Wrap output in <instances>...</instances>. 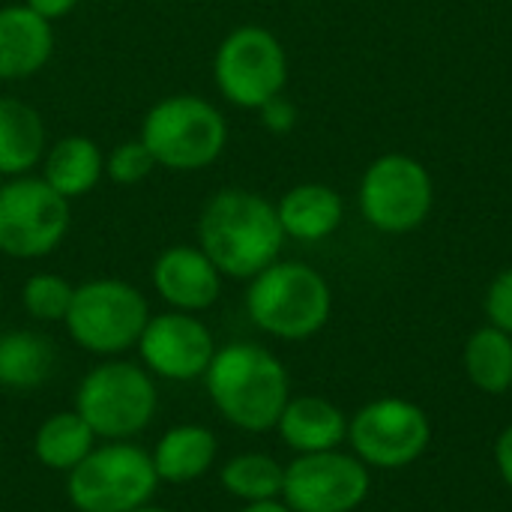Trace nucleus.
<instances>
[{
	"instance_id": "obj_8",
	"label": "nucleus",
	"mask_w": 512,
	"mask_h": 512,
	"mask_svg": "<svg viewBox=\"0 0 512 512\" xmlns=\"http://www.w3.org/2000/svg\"><path fill=\"white\" fill-rule=\"evenodd\" d=\"M213 81L231 105L258 111L285 90L288 54L267 27L240 24L216 48Z\"/></svg>"
},
{
	"instance_id": "obj_3",
	"label": "nucleus",
	"mask_w": 512,
	"mask_h": 512,
	"mask_svg": "<svg viewBox=\"0 0 512 512\" xmlns=\"http://www.w3.org/2000/svg\"><path fill=\"white\" fill-rule=\"evenodd\" d=\"M333 312L330 282L309 264L273 261L246 288L249 321L282 342H303L321 333Z\"/></svg>"
},
{
	"instance_id": "obj_20",
	"label": "nucleus",
	"mask_w": 512,
	"mask_h": 512,
	"mask_svg": "<svg viewBox=\"0 0 512 512\" xmlns=\"http://www.w3.org/2000/svg\"><path fill=\"white\" fill-rule=\"evenodd\" d=\"M39 177L66 201L84 198L105 177V153L87 135H66L45 150Z\"/></svg>"
},
{
	"instance_id": "obj_13",
	"label": "nucleus",
	"mask_w": 512,
	"mask_h": 512,
	"mask_svg": "<svg viewBox=\"0 0 512 512\" xmlns=\"http://www.w3.org/2000/svg\"><path fill=\"white\" fill-rule=\"evenodd\" d=\"M213 330L189 312H159L150 315L135 351L138 363L156 378L168 384H192L201 381L216 354Z\"/></svg>"
},
{
	"instance_id": "obj_7",
	"label": "nucleus",
	"mask_w": 512,
	"mask_h": 512,
	"mask_svg": "<svg viewBox=\"0 0 512 512\" xmlns=\"http://www.w3.org/2000/svg\"><path fill=\"white\" fill-rule=\"evenodd\" d=\"M159 477L135 441H102L66 474V498L78 512H132L153 504Z\"/></svg>"
},
{
	"instance_id": "obj_6",
	"label": "nucleus",
	"mask_w": 512,
	"mask_h": 512,
	"mask_svg": "<svg viewBox=\"0 0 512 512\" xmlns=\"http://www.w3.org/2000/svg\"><path fill=\"white\" fill-rule=\"evenodd\" d=\"M150 315L147 297L132 282L105 276L75 285L63 327L81 351L108 360L138 345Z\"/></svg>"
},
{
	"instance_id": "obj_25",
	"label": "nucleus",
	"mask_w": 512,
	"mask_h": 512,
	"mask_svg": "<svg viewBox=\"0 0 512 512\" xmlns=\"http://www.w3.org/2000/svg\"><path fill=\"white\" fill-rule=\"evenodd\" d=\"M75 285L60 273H33L21 285V306L33 321L42 324H63L72 306Z\"/></svg>"
},
{
	"instance_id": "obj_2",
	"label": "nucleus",
	"mask_w": 512,
	"mask_h": 512,
	"mask_svg": "<svg viewBox=\"0 0 512 512\" xmlns=\"http://www.w3.org/2000/svg\"><path fill=\"white\" fill-rule=\"evenodd\" d=\"M201 381L216 414L246 435L273 432L291 399L285 363L258 342H228L216 348Z\"/></svg>"
},
{
	"instance_id": "obj_1",
	"label": "nucleus",
	"mask_w": 512,
	"mask_h": 512,
	"mask_svg": "<svg viewBox=\"0 0 512 512\" xmlns=\"http://www.w3.org/2000/svg\"><path fill=\"white\" fill-rule=\"evenodd\" d=\"M198 246L225 279H255L285 246L276 204L252 189H219L198 216Z\"/></svg>"
},
{
	"instance_id": "obj_11",
	"label": "nucleus",
	"mask_w": 512,
	"mask_h": 512,
	"mask_svg": "<svg viewBox=\"0 0 512 512\" xmlns=\"http://www.w3.org/2000/svg\"><path fill=\"white\" fill-rule=\"evenodd\" d=\"M432 441L429 414L402 396H381L348 420L351 453L372 471H399L414 465Z\"/></svg>"
},
{
	"instance_id": "obj_17",
	"label": "nucleus",
	"mask_w": 512,
	"mask_h": 512,
	"mask_svg": "<svg viewBox=\"0 0 512 512\" xmlns=\"http://www.w3.org/2000/svg\"><path fill=\"white\" fill-rule=\"evenodd\" d=\"M159 483L189 486L207 477L219 459V438L201 423H180L159 435L150 450Z\"/></svg>"
},
{
	"instance_id": "obj_19",
	"label": "nucleus",
	"mask_w": 512,
	"mask_h": 512,
	"mask_svg": "<svg viewBox=\"0 0 512 512\" xmlns=\"http://www.w3.org/2000/svg\"><path fill=\"white\" fill-rule=\"evenodd\" d=\"M48 150L42 114L15 96H0V177H24Z\"/></svg>"
},
{
	"instance_id": "obj_9",
	"label": "nucleus",
	"mask_w": 512,
	"mask_h": 512,
	"mask_svg": "<svg viewBox=\"0 0 512 512\" xmlns=\"http://www.w3.org/2000/svg\"><path fill=\"white\" fill-rule=\"evenodd\" d=\"M69 201L42 177L24 174L0 183V252L15 261L51 255L69 234Z\"/></svg>"
},
{
	"instance_id": "obj_5",
	"label": "nucleus",
	"mask_w": 512,
	"mask_h": 512,
	"mask_svg": "<svg viewBox=\"0 0 512 512\" xmlns=\"http://www.w3.org/2000/svg\"><path fill=\"white\" fill-rule=\"evenodd\" d=\"M138 138L150 150L156 168L189 174L210 168L225 153L228 123L210 99L174 93L159 99L144 114Z\"/></svg>"
},
{
	"instance_id": "obj_4",
	"label": "nucleus",
	"mask_w": 512,
	"mask_h": 512,
	"mask_svg": "<svg viewBox=\"0 0 512 512\" xmlns=\"http://www.w3.org/2000/svg\"><path fill=\"white\" fill-rule=\"evenodd\" d=\"M72 408L99 441H135L156 420L159 387L141 363L108 357L84 372Z\"/></svg>"
},
{
	"instance_id": "obj_15",
	"label": "nucleus",
	"mask_w": 512,
	"mask_h": 512,
	"mask_svg": "<svg viewBox=\"0 0 512 512\" xmlns=\"http://www.w3.org/2000/svg\"><path fill=\"white\" fill-rule=\"evenodd\" d=\"M54 27L24 3L0 6V81H24L48 66Z\"/></svg>"
},
{
	"instance_id": "obj_27",
	"label": "nucleus",
	"mask_w": 512,
	"mask_h": 512,
	"mask_svg": "<svg viewBox=\"0 0 512 512\" xmlns=\"http://www.w3.org/2000/svg\"><path fill=\"white\" fill-rule=\"evenodd\" d=\"M483 309H486V318H489L492 327H498V330L512 336V267L501 270L492 279Z\"/></svg>"
},
{
	"instance_id": "obj_28",
	"label": "nucleus",
	"mask_w": 512,
	"mask_h": 512,
	"mask_svg": "<svg viewBox=\"0 0 512 512\" xmlns=\"http://www.w3.org/2000/svg\"><path fill=\"white\" fill-rule=\"evenodd\" d=\"M258 114H261V126H264L267 132H273V135H288V132L297 126V108H294V102L285 99L282 93L273 96L270 102H264V105L258 108Z\"/></svg>"
},
{
	"instance_id": "obj_30",
	"label": "nucleus",
	"mask_w": 512,
	"mask_h": 512,
	"mask_svg": "<svg viewBox=\"0 0 512 512\" xmlns=\"http://www.w3.org/2000/svg\"><path fill=\"white\" fill-rule=\"evenodd\" d=\"M24 6H30L45 21H57V18L69 15L78 6V0H24Z\"/></svg>"
},
{
	"instance_id": "obj_22",
	"label": "nucleus",
	"mask_w": 512,
	"mask_h": 512,
	"mask_svg": "<svg viewBox=\"0 0 512 512\" xmlns=\"http://www.w3.org/2000/svg\"><path fill=\"white\" fill-rule=\"evenodd\" d=\"M96 444L99 438L93 435V429L81 420L75 408L48 414L33 432L36 462L57 474H69L75 465H81Z\"/></svg>"
},
{
	"instance_id": "obj_14",
	"label": "nucleus",
	"mask_w": 512,
	"mask_h": 512,
	"mask_svg": "<svg viewBox=\"0 0 512 512\" xmlns=\"http://www.w3.org/2000/svg\"><path fill=\"white\" fill-rule=\"evenodd\" d=\"M222 279L225 276L204 255V249L189 243L168 246L165 252H159L150 270V282L159 300L168 309L189 315H201L210 306H216L222 294Z\"/></svg>"
},
{
	"instance_id": "obj_16",
	"label": "nucleus",
	"mask_w": 512,
	"mask_h": 512,
	"mask_svg": "<svg viewBox=\"0 0 512 512\" xmlns=\"http://www.w3.org/2000/svg\"><path fill=\"white\" fill-rule=\"evenodd\" d=\"M276 432L297 456L339 450L348 441V417L324 396H291Z\"/></svg>"
},
{
	"instance_id": "obj_18",
	"label": "nucleus",
	"mask_w": 512,
	"mask_h": 512,
	"mask_svg": "<svg viewBox=\"0 0 512 512\" xmlns=\"http://www.w3.org/2000/svg\"><path fill=\"white\" fill-rule=\"evenodd\" d=\"M276 216L285 231V240L291 237L300 243H318L339 231L345 219V201L333 186L300 183L279 198Z\"/></svg>"
},
{
	"instance_id": "obj_23",
	"label": "nucleus",
	"mask_w": 512,
	"mask_h": 512,
	"mask_svg": "<svg viewBox=\"0 0 512 512\" xmlns=\"http://www.w3.org/2000/svg\"><path fill=\"white\" fill-rule=\"evenodd\" d=\"M465 375L468 381L489 396H501L512 390V336L486 324L474 330L465 342Z\"/></svg>"
},
{
	"instance_id": "obj_29",
	"label": "nucleus",
	"mask_w": 512,
	"mask_h": 512,
	"mask_svg": "<svg viewBox=\"0 0 512 512\" xmlns=\"http://www.w3.org/2000/svg\"><path fill=\"white\" fill-rule=\"evenodd\" d=\"M495 465L501 480L512 489V426L501 432V438L495 441Z\"/></svg>"
},
{
	"instance_id": "obj_24",
	"label": "nucleus",
	"mask_w": 512,
	"mask_h": 512,
	"mask_svg": "<svg viewBox=\"0 0 512 512\" xmlns=\"http://www.w3.org/2000/svg\"><path fill=\"white\" fill-rule=\"evenodd\" d=\"M219 483L231 498L243 504L279 501L285 483V465L270 453H240L219 468Z\"/></svg>"
},
{
	"instance_id": "obj_12",
	"label": "nucleus",
	"mask_w": 512,
	"mask_h": 512,
	"mask_svg": "<svg viewBox=\"0 0 512 512\" xmlns=\"http://www.w3.org/2000/svg\"><path fill=\"white\" fill-rule=\"evenodd\" d=\"M372 492V471L339 450L294 456L285 465L282 501L291 512H354Z\"/></svg>"
},
{
	"instance_id": "obj_31",
	"label": "nucleus",
	"mask_w": 512,
	"mask_h": 512,
	"mask_svg": "<svg viewBox=\"0 0 512 512\" xmlns=\"http://www.w3.org/2000/svg\"><path fill=\"white\" fill-rule=\"evenodd\" d=\"M240 512H291L285 507V501L279 498V501H261V504H243V510Z\"/></svg>"
},
{
	"instance_id": "obj_32",
	"label": "nucleus",
	"mask_w": 512,
	"mask_h": 512,
	"mask_svg": "<svg viewBox=\"0 0 512 512\" xmlns=\"http://www.w3.org/2000/svg\"><path fill=\"white\" fill-rule=\"evenodd\" d=\"M132 512H174V510H165V507H156V504H144V507H138V510Z\"/></svg>"
},
{
	"instance_id": "obj_21",
	"label": "nucleus",
	"mask_w": 512,
	"mask_h": 512,
	"mask_svg": "<svg viewBox=\"0 0 512 512\" xmlns=\"http://www.w3.org/2000/svg\"><path fill=\"white\" fill-rule=\"evenodd\" d=\"M57 369V348L36 330L0 333V387L30 393L51 381Z\"/></svg>"
},
{
	"instance_id": "obj_10",
	"label": "nucleus",
	"mask_w": 512,
	"mask_h": 512,
	"mask_svg": "<svg viewBox=\"0 0 512 512\" xmlns=\"http://www.w3.org/2000/svg\"><path fill=\"white\" fill-rule=\"evenodd\" d=\"M435 204L429 168L408 153L378 156L360 180V213L381 234L417 231Z\"/></svg>"
},
{
	"instance_id": "obj_26",
	"label": "nucleus",
	"mask_w": 512,
	"mask_h": 512,
	"mask_svg": "<svg viewBox=\"0 0 512 512\" xmlns=\"http://www.w3.org/2000/svg\"><path fill=\"white\" fill-rule=\"evenodd\" d=\"M153 168H156V162L141 138H129L105 156V177L117 186H135V183L147 180L153 174Z\"/></svg>"
}]
</instances>
